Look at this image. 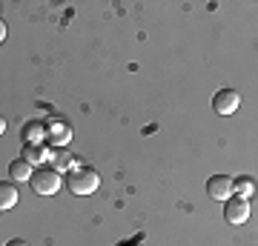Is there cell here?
I'll return each mask as SVG.
<instances>
[{"mask_svg":"<svg viewBox=\"0 0 258 246\" xmlns=\"http://www.w3.org/2000/svg\"><path fill=\"white\" fill-rule=\"evenodd\" d=\"M29 186L35 195H55L60 186H63V178L57 172L55 166H37L32 178H29Z\"/></svg>","mask_w":258,"mask_h":246,"instance_id":"6da1fadb","label":"cell"},{"mask_svg":"<svg viewBox=\"0 0 258 246\" xmlns=\"http://www.w3.org/2000/svg\"><path fill=\"white\" fill-rule=\"evenodd\" d=\"M66 183H69L72 195H92L101 186V175L95 172V169H75V172H69Z\"/></svg>","mask_w":258,"mask_h":246,"instance_id":"7a4b0ae2","label":"cell"},{"mask_svg":"<svg viewBox=\"0 0 258 246\" xmlns=\"http://www.w3.org/2000/svg\"><path fill=\"white\" fill-rule=\"evenodd\" d=\"M224 220L232 223V226L247 223V220H249V201H247V198H241V195H230V198L224 201Z\"/></svg>","mask_w":258,"mask_h":246,"instance_id":"3957f363","label":"cell"},{"mask_svg":"<svg viewBox=\"0 0 258 246\" xmlns=\"http://www.w3.org/2000/svg\"><path fill=\"white\" fill-rule=\"evenodd\" d=\"M238 106H241V95L235 89H221V92H215V98H212V109L218 115H232Z\"/></svg>","mask_w":258,"mask_h":246,"instance_id":"277c9868","label":"cell"},{"mask_svg":"<svg viewBox=\"0 0 258 246\" xmlns=\"http://www.w3.org/2000/svg\"><path fill=\"white\" fill-rule=\"evenodd\" d=\"M207 195H210L212 201H227L232 195V178L230 175H212L210 181H207Z\"/></svg>","mask_w":258,"mask_h":246,"instance_id":"5b68a950","label":"cell"},{"mask_svg":"<svg viewBox=\"0 0 258 246\" xmlns=\"http://www.w3.org/2000/svg\"><path fill=\"white\" fill-rule=\"evenodd\" d=\"M18 201H20L18 186L12 181H0V209H12Z\"/></svg>","mask_w":258,"mask_h":246,"instance_id":"8992f818","label":"cell"},{"mask_svg":"<svg viewBox=\"0 0 258 246\" xmlns=\"http://www.w3.org/2000/svg\"><path fill=\"white\" fill-rule=\"evenodd\" d=\"M20 157H23L26 163H32V166H35V163H43V160L49 157V149H46V146H37V143H26V146H23V155H20Z\"/></svg>","mask_w":258,"mask_h":246,"instance_id":"52a82bcc","label":"cell"},{"mask_svg":"<svg viewBox=\"0 0 258 246\" xmlns=\"http://www.w3.org/2000/svg\"><path fill=\"white\" fill-rule=\"evenodd\" d=\"M32 172H35V166L32 163H26V160H23V157H18V160H12L9 163V178H15V181H29V178H32Z\"/></svg>","mask_w":258,"mask_h":246,"instance_id":"ba28073f","label":"cell"},{"mask_svg":"<svg viewBox=\"0 0 258 246\" xmlns=\"http://www.w3.org/2000/svg\"><path fill=\"white\" fill-rule=\"evenodd\" d=\"M252 189H255V183H252L249 175H238V178H232V195H241V198H247V201H249Z\"/></svg>","mask_w":258,"mask_h":246,"instance_id":"9c48e42d","label":"cell"},{"mask_svg":"<svg viewBox=\"0 0 258 246\" xmlns=\"http://www.w3.org/2000/svg\"><path fill=\"white\" fill-rule=\"evenodd\" d=\"M49 157H52V166H55L57 172H60V169H69V166H72V155H69L66 149H57V152H49Z\"/></svg>","mask_w":258,"mask_h":246,"instance_id":"30bf717a","label":"cell"},{"mask_svg":"<svg viewBox=\"0 0 258 246\" xmlns=\"http://www.w3.org/2000/svg\"><path fill=\"white\" fill-rule=\"evenodd\" d=\"M40 137H46V126H43V123H37V120L26 123V143H37Z\"/></svg>","mask_w":258,"mask_h":246,"instance_id":"8fae6325","label":"cell"},{"mask_svg":"<svg viewBox=\"0 0 258 246\" xmlns=\"http://www.w3.org/2000/svg\"><path fill=\"white\" fill-rule=\"evenodd\" d=\"M49 137H52L55 143H66V140L72 137V132H69L66 126H52V129H49Z\"/></svg>","mask_w":258,"mask_h":246,"instance_id":"7c38bea8","label":"cell"},{"mask_svg":"<svg viewBox=\"0 0 258 246\" xmlns=\"http://www.w3.org/2000/svg\"><path fill=\"white\" fill-rule=\"evenodd\" d=\"M6 246H29V243H26V240H20V237H15V240H9Z\"/></svg>","mask_w":258,"mask_h":246,"instance_id":"4fadbf2b","label":"cell"},{"mask_svg":"<svg viewBox=\"0 0 258 246\" xmlns=\"http://www.w3.org/2000/svg\"><path fill=\"white\" fill-rule=\"evenodd\" d=\"M3 132H6V118L0 115V135H3Z\"/></svg>","mask_w":258,"mask_h":246,"instance_id":"5bb4252c","label":"cell"},{"mask_svg":"<svg viewBox=\"0 0 258 246\" xmlns=\"http://www.w3.org/2000/svg\"><path fill=\"white\" fill-rule=\"evenodd\" d=\"M120 246H141L138 240H126V243H120Z\"/></svg>","mask_w":258,"mask_h":246,"instance_id":"9a60e30c","label":"cell"},{"mask_svg":"<svg viewBox=\"0 0 258 246\" xmlns=\"http://www.w3.org/2000/svg\"><path fill=\"white\" fill-rule=\"evenodd\" d=\"M3 37H6V26H3V23H0V40H3Z\"/></svg>","mask_w":258,"mask_h":246,"instance_id":"2e32d148","label":"cell"}]
</instances>
